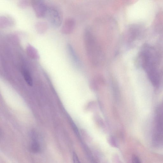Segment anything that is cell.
<instances>
[{
	"label": "cell",
	"mask_w": 163,
	"mask_h": 163,
	"mask_svg": "<svg viewBox=\"0 0 163 163\" xmlns=\"http://www.w3.org/2000/svg\"><path fill=\"white\" fill-rule=\"evenodd\" d=\"M84 43L87 56L93 66H97L102 62L103 55L102 49L95 35L89 30L84 35Z\"/></svg>",
	"instance_id": "cell-1"
},
{
	"label": "cell",
	"mask_w": 163,
	"mask_h": 163,
	"mask_svg": "<svg viewBox=\"0 0 163 163\" xmlns=\"http://www.w3.org/2000/svg\"><path fill=\"white\" fill-rule=\"evenodd\" d=\"M45 17L54 27H59L62 23V14L60 11L55 7H48Z\"/></svg>",
	"instance_id": "cell-2"
},
{
	"label": "cell",
	"mask_w": 163,
	"mask_h": 163,
	"mask_svg": "<svg viewBox=\"0 0 163 163\" xmlns=\"http://www.w3.org/2000/svg\"><path fill=\"white\" fill-rule=\"evenodd\" d=\"M45 0H31L30 3L36 16L39 18L45 17L48 6L45 4Z\"/></svg>",
	"instance_id": "cell-3"
},
{
	"label": "cell",
	"mask_w": 163,
	"mask_h": 163,
	"mask_svg": "<svg viewBox=\"0 0 163 163\" xmlns=\"http://www.w3.org/2000/svg\"><path fill=\"white\" fill-rule=\"evenodd\" d=\"M75 25V20L71 18H68L64 21L62 28V32L66 34L71 33L74 30Z\"/></svg>",
	"instance_id": "cell-4"
},
{
	"label": "cell",
	"mask_w": 163,
	"mask_h": 163,
	"mask_svg": "<svg viewBox=\"0 0 163 163\" xmlns=\"http://www.w3.org/2000/svg\"><path fill=\"white\" fill-rule=\"evenodd\" d=\"M105 79L102 76L97 75L94 77L90 83V86L94 90H97L105 84Z\"/></svg>",
	"instance_id": "cell-5"
},
{
	"label": "cell",
	"mask_w": 163,
	"mask_h": 163,
	"mask_svg": "<svg viewBox=\"0 0 163 163\" xmlns=\"http://www.w3.org/2000/svg\"><path fill=\"white\" fill-rule=\"evenodd\" d=\"M15 23V21L11 17L2 16L0 17V27L6 28L13 26Z\"/></svg>",
	"instance_id": "cell-6"
},
{
	"label": "cell",
	"mask_w": 163,
	"mask_h": 163,
	"mask_svg": "<svg viewBox=\"0 0 163 163\" xmlns=\"http://www.w3.org/2000/svg\"><path fill=\"white\" fill-rule=\"evenodd\" d=\"M36 29L40 33L44 32L48 28L47 24L44 21H38L35 25Z\"/></svg>",
	"instance_id": "cell-7"
},
{
	"label": "cell",
	"mask_w": 163,
	"mask_h": 163,
	"mask_svg": "<svg viewBox=\"0 0 163 163\" xmlns=\"http://www.w3.org/2000/svg\"><path fill=\"white\" fill-rule=\"evenodd\" d=\"M23 77L27 84L29 86H32L33 85V80L28 71L24 70L23 72Z\"/></svg>",
	"instance_id": "cell-8"
},
{
	"label": "cell",
	"mask_w": 163,
	"mask_h": 163,
	"mask_svg": "<svg viewBox=\"0 0 163 163\" xmlns=\"http://www.w3.org/2000/svg\"><path fill=\"white\" fill-rule=\"evenodd\" d=\"M31 149L32 151L35 153L38 152L40 149L39 144L35 140H34L32 143Z\"/></svg>",
	"instance_id": "cell-9"
},
{
	"label": "cell",
	"mask_w": 163,
	"mask_h": 163,
	"mask_svg": "<svg viewBox=\"0 0 163 163\" xmlns=\"http://www.w3.org/2000/svg\"><path fill=\"white\" fill-rule=\"evenodd\" d=\"M30 2L28 0H20L18 3V6L21 9L26 8L30 5Z\"/></svg>",
	"instance_id": "cell-10"
},
{
	"label": "cell",
	"mask_w": 163,
	"mask_h": 163,
	"mask_svg": "<svg viewBox=\"0 0 163 163\" xmlns=\"http://www.w3.org/2000/svg\"><path fill=\"white\" fill-rule=\"evenodd\" d=\"M132 161L133 163H139L140 162L139 158L135 155L133 156L132 158Z\"/></svg>",
	"instance_id": "cell-11"
},
{
	"label": "cell",
	"mask_w": 163,
	"mask_h": 163,
	"mask_svg": "<svg viewBox=\"0 0 163 163\" xmlns=\"http://www.w3.org/2000/svg\"><path fill=\"white\" fill-rule=\"evenodd\" d=\"M73 156L74 162L77 163H79L80 162L79 161V159L77 154H76L74 152L73 153Z\"/></svg>",
	"instance_id": "cell-12"
}]
</instances>
